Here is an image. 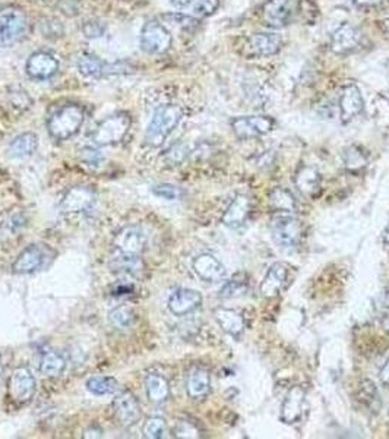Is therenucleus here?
<instances>
[{"mask_svg": "<svg viewBox=\"0 0 389 439\" xmlns=\"http://www.w3.org/2000/svg\"><path fill=\"white\" fill-rule=\"evenodd\" d=\"M183 117V110L176 104H164L160 106L150 121V125L145 132L143 142L150 148H158L165 139L170 136Z\"/></svg>", "mask_w": 389, "mask_h": 439, "instance_id": "obj_1", "label": "nucleus"}, {"mask_svg": "<svg viewBox=\"0 0 389 439\" xmlns=\"http://www.w3.org/2000/svg\"><path fill=\"white\" fill-rule=\"evenodd\" d=\"M85 112L78 104H66L57 109L47 120V129L56 141H66L75 136L84 125Z\"/></svg>", "mask_w": 389, "mask_h": 439, "instance_id": "obj_2", "label": "nucleus"}, {"mask_svg": "<svg viewBox=\"0 0 389 439\" xmlns=\"http://www.w3.org/2000/svg\"><path fill=\"white\" fill-rule=\"evenodd\" d=\"M27 31L28 19L21 8L6 6L0 9V45H15L27 36Z\"/></svg>", "mask_w": 389, "mask_h": 439, "instance_id": "obj_3", "label": "nucleus"}, {"mask_svg": "<svg viewBox=\"0 0 389 439\" xmlns=\"http://www.w3.org/2000/svg\"><path fill=\"white\" fill-rule=\"evenodd\" d=\"M131 125L132 120L128 113L125 112L114 113L106 117L103 121H100V125L95 128L91 139L94 143L102 146L119 143L128 135Z\"/></svg>", "mask_w": 389, "mask_h": 439, "instance_id": "obj_4", "label": "nucleus"}, {"mask_svg": "<svg viewBox=\"0 0 389 439\" xmlns=\"http://www.w3.org/2000/svg\"><path fill=\"white\" fill-rule=\"evenodd\" d=\"M299 0H266L262 6V19L271 28H284L296 19Z\"/></svg>", "mask_w": 389, "mask_h": 439, "instance_id": "obj_5", "label": "nucleus"}, {"mask_svg": "<svg viewBox=\"0 0 389 439\" xmlns=\"http://www.w3.org/2000/svg\"><path fill=\"white\" fill-rule=\"evenodd\" d=\"M173 44L170 31L157 21H148L141 31V47L145 53L163 55Z\"/></svg>", "mask_w": 389, "mask_h": 439, "instance_id": "obj_6", "label": "nucleus"}, {"mask_svg": "<svg viewBox=\"0 0 389 439\" xmlns=\"http://www.w3.org/2000/svg\"><path fill=\"white\" fill-rule=\"evenodd\" d=\"M35 385L33 372L26 366H19V368L13 369L9 379V399L18 406L30 403L35 394Z\"/></svg>", "mask_w": 389, "mask_h": 439, "instance_id": "obj_7", "label": "nucleus"}, {"mask_svg": "<svg viewBox=\"0 0 389 439\" xmlns=\"http://www.w3.org/2000/svg\"><path fill=\"white\" fill-rule=\"evenodd\" d=\"M231 128L237 138L251 139L273 132L275 120L270 116H241L231 120Z\"/></svg>", "mask_w": 389, "mask_h": 439, "instance_id": "obj_8", "label": "nucleus"}, {"mask_svg": "<svg viewBox=\"0 0 389 439\" xmlns=\"http://www.w3.org/2000/svg\"><path fill=\"white\" fill-rule=\"evenodd\" d=\"M271 232L273 239L275 240L277 245L288 249V248H296L299 245L303 233V226L299 218L285 215L274 220Z\"/></svg>", "mask_w": 389, "mask_h": 439, "instance_id": "obj_9", "label": "nucleus"}, {"mask_svg": "<svg viewBox=\"0 0 389 439\" xmlns=\"http://www.w3.org/2000/svg\"><path fill=\"white\" fill-rule=\"evenodd\" d=\"M113 246L119 255L142 256L145 248H147V236L138 226H128L114 236Z\"/></svg>", "mask_w": 389, "mask_h": 439, "instance_id": "obj_10", "label": "nucleus"}, {"mask_svg": "<svg viewBox=\"0 0 389 439\" xmlns=\"http://www.w3.org/2000/svg\"><path fill=\"white\" fill-rule=\"evenodd\" d=\"M363 44V33L350 22H344L331 36V48L336 55H351Z\"/></svg>", "mask_w": 389, "mask_h": 439, "instance_id": "obj_11", "label": "nucleus"}, {"mask_svg": "<svg viewBox=\"0 0 389 439\" xmlns=\"http://www.w3.org/2000/svg\"><path fill=\"white\" fill-rule=\"evenodd\" d=\"M111 406L116 421L125 428L135 426L142 418L141 404L131 391H124L117 394Z\"/></svg>", "mask_w": 389, "mask_h": 439, "instance_id": "obj_12", "label": "nucleus"}, {"mask_svg": "<svg viewBox=\"0 0 389 439\" xmlns=\"http://www.w3.org/2000/svg\"><path fill=\"white\" fill-rule=\"evenodd\" d=\"M28 77L37 81H45L53 78L59 70V60L48 52H34L27 60Z\"/></svg>", "mask_w": 389, "mask_h": 439, "instance_id": "obj_13", "label": "nucleus"}, {"mask_svg": "<svg viewBox=\"0 0 389 439\" xmlns=\"http://www.w3.org/2000/svg\"><path fill=\"white\" fill-rule=\"evenodd\" d=\"M95 201L92 189L85 186H75L69 189L59 204L62 214H78L89 210Z\"/></svg>", "mask_w": 389, "mask_h": 439, "instance_id": "obj_14", "label": "nucleus"}, {"mask_svg": "<svg viewBox=\"0 0 389 439\" xmlns=\"http://www.w3.org/2000/svg\"><path fill=\"white\" fill-rule=\"evenodd\" d=\"M202 305L201 293L192 288H179L168 299V309L176 316H185Z\"/></svg>", "mask_w": 389, "mask_h": 439, "instance_id": "obj_15", "label": "nucleus"}, {"mask_svg": "<svg viewBox=\"0 0 389 439\" xmlns=\"http://www.w3.org/2000/svg\"><path fill=\"white\" fill-rule=\"evenodd\" d=\"M192 265H193L194 273L198 274V277L208 283L221 281L227 274L226 266L211 254L198 255L193 259Z\"/></svg>", "mask_w": 389, "mask_h": 439, "instance_id": "obj_16", "label": "nucleus"}, {"mask_svg": "<svg viewBox=\"0 0 389 439\" xmlns=\"http://www.w3.org/2000/svg\"><path fill=\"white\" fill-rule=\"evenodd\" d=\"M364 109V100L361 91L357 85L350 84L343 88L341 97H339V112H341V121L347 124V121L353 120L356 116H358Z\"/></svg>", "mask_w": 389, "mask_h": 439, "instance_id": "obj_17", "label": "nucleus"}, {"mask_svg": "<svg viewBox=\"0 0 389 439\" xmlns=\"http://www.w3.org/2000/svg\"><path fill=\"white\" fill-rule=\"evenodd\" d=\"M44 249L38 245H31L18 255L12 265V271L15 274H33L44 265Z\"/></svg>", "mask_w": 389, "mask_h": 439, "instance_id": "obj_18", "label": "nucleus"}, {"mask_svg": "<svg viewBox=\"0 0 389 439\" xmlns=\"http://www.w3.org/2000/svg\"><path fill=\"white\" fill-rule=\"evenodd\" d=\"M305 391L300 386L291 388L287 397L284 399L283 407H281V419L285 423H296L305 411Z\"/></svg>", "mask_w": 389, "mask_h": 439, "instance_id": "obj_19", "label": "nucleus"}, {"mask_svg": "<svg viewBox=\"0 0 389 439\" xmlns=\"http://www.w3.org/2000/svg\"><path fill=\"white\" fill-rule=\"evenodd\" d=\"M251 52L256 56H274L283 47V38L277 33H256L249 38Z\"/></svg>", "mask_w": 389, "mask_h": 439, "instance_id": "obj_20", "label": "nucleus"}, {"mask_svg": "<svg viewBox=\"0 0 389 439\" xmlns=\"http://www.w3.org/2000/svg\"><path fill=\"white\" fill-rule=\"evenodd\" d=\"M288 270L287 266L281 262H275L271 265V268L266 273L263 281L259 286V291L263 298H274L281 291L284 287V283L287 280Z\"/></svg>", "mask_w": 389, "mask_h": 439, "instance_id": "obj_21", "label": "nucleus"}, {"mask_svg": "<svg viewBox=\"0 0 389 439\" xmlns=\"http://www.w3.org/2000/svg\"><path fill=\"white\" fill-rule=\"evenodd\" d=\"M251 208H252L251 200L245 197V195H237L223 215V224L231 229H237L241 224H245L246 218L249 217Z\"/></svg>", "mask_w": 389, "mask_h": 439, "instance_id": "obj_22", "label": "nucleus"}, {"mask_svg": "<svg viewBox=\"0 0 389 439\" xmlns=\"http://www.w3.org/2000/svg\"><path fill=\"white\" fill-rule=\"evenodd\" d=\"M186 391L192 400H204L211 391V376L207 369H193L186 381Z\"/></svg>", "mask_w": 389, "mask_h": 439, "instance_id": "obj_23", "label": "nucleus"}, {"mask_svg": "<svg viewBox=\"0 0 389 439\" xmlns=\"http://www.w3.org/2000/svg\"><path fill=\"white\" fill-rule=\"evenodd\" d=\"M215 320L227 334L233 337H240L245 331V320L240 313H237L233 309H226V308H218L214 312Z\"/></svg>", "mask_w": 389, "mask_h": 439, "instance_id": "obj_24", "label": "nucleus"}, {"mask_svg": "<svg viewBox=\"0 0 389 439\" xmlns=\"http://www.w3.org/2000/svg\"><path fill=\"white\" fill-rule=\"evenodd\" d=\"M38 148V136L34 132H23L13 138L9 145V156L12 158H28Z\"/></svg>", "mask_w": 389, "mask_h": 439, "instance_id": "obj_25", "label": "nucleus"}, {"mask_svg": "<svg viewBox=\"0 0 389 439\" xmlns=\"http://www.w3.org/2000/svg\"><path fill=\"white\" fill-rule=\"evenodd\" d=\"M145 388H147V396L151 403L163 404L170 397V385L167 379L158 374H150L145 379Z\"/></svg>", "mask_w": 389, "mask_h": 439, "instance_id": "obj_26", "label": "nucleus"}, {"mask_svg": "<svg viewBox=\"0 0 389 439\" xmlns=\"http://www.w3.org/2000/svg\"><path fill=\"white\" fill-rule=\"evenodd\" d=\"M77 67L85 78H102L106 75V63L91 53L81 55L78 58Z\"/></svg>", "mask_w": 389, "mask_h": 439, "instance_id": "obj_27", "label": "nucleus"}, {"mask_svg": "<svg viewBox=\"0 0 389 439\" xmlns=\"http://www.w3.org/2000/svg\"><path fill=\"white\" fill-rule=\"evenodd\" d=\"M109 321L116 330L128 331V330L133 328V325L136 323V313H135L132 306L120 305L110 312Z\"/></svg>", "mask_w": 389, "mask_h": 439, "instance_id": "obj_28", "label": "nucleus"}, {"mask_svg": "<svg viewBox=\"0 0 389 439\" xmlns=\"http://www.w3.org/2000/svg\"><path fill=\"white\" fill-rule=\"evenodd\" d=\"M295 182L297 189L305 195V197H310V195H313L319 189L321 175L312 167H303L297 172Z\"/></svg>", "mask_w": 389, "mask_h": 439, "instance_id": "obj_29", "label": "nucleus"}, {"mask_svg": "<svg viewBox=\"0 0 389 439\" xmlns=\"http://www.w3.org/2000/svg\"><path fill=\"white\" fill-rule=\"evenodd\" d=\"M66 368L65 357L57 352H47L40 362V372L47 378H56L63 374Z\"/></svg>", "mask_w": 389, "mask_h": 439, "instance_id": "obj_30", "label": "nucleus"}, {"mask_svg": "<svg viewBox=\"0 0 389 439\" xmlns=\"http://www.w3.org/2000/svg\"><path fill=\"white\" fill-rule=\"evenodd\" d=\"M110 266L114 273L124 274V276H139L143 271V262L141 256L117 255L111 261Z\"/></svg>", "mask_w": 389, "mask_h": 439, "instance_id": "obj_31", "label": "nucleus"}, {"mask_svg": "<svg viewBox=\"0 0 389 439\" xmlns=\"http://www.w3.org/2000/svg\"><path fill=\"white\" fill-rule=\"evenodd\" d=\"M270 205H271V208H274L277 211H284V212H293L297 207L293 195H291L284 188H275L271 192Z\"/></svg>", "mask_w": 389, "mask_h": 439, "instance_id": "obj_32", "label": "nucleus"}, {"mask_svg": "<svg viewBox=\"0 0 389 439\" xmlns=\"http://www.w3.org/2000/svg\"><path fill=\"white\" fill-rule=\"evenodd\" d=\"M119 384L111 376H94L88 379L87 388L88 391L95 396H109L113 394L117 389Z\"/></svg>", "mask_w": 389, "mask_h": 439, "instance_id": "obj_33", "label": "nucleus"}, {"mask_svg": "<svg viewBox=\"0 0 389 439\" xmlns=\"http://www.w3.org/2000/svg\"><path fill=\"white\" fill-rule=\"evenodd\" d=\"M8 100L9 104L18 110V112H27L31 109V106L34 104L33 97L28 94L27 90H23L21 87H11L8 91Z\"/></svg>", "mask_w": 389, "mask_h": 439, "instance_id": "obj_34", "label": "nucleus"}, {"mask_svg": "<svg viewBox=\"0 0 389 439\" xmlns=\"http://www.w3.org/2000/svg\"><path fill=\"white\" fill-rule=\"evenodd\" d=\"M167 433V423L160 416L148 418L142 426V435L147 439H160Z\"/></svg>", "mask_w": 389, "mask_h": 439, "instance_id": "obj_35", "label": "nucleus"}, {"mask_svg": "<svg viewBox=\"0 0 389 439\" xmlns=\"http://www.w3.org/2000/svg\"><path fill=\"white\" fill-rule=\"evenodd\" d=\"M248 290V278L246 277H234L229 283L224 284V287L220 291V296L224 299H233L237 296H241L243 293Z\"/></svg>", "mask_w": 389, "mask_h": 439, "instance_id": "obj_36", "label": "nucleus"}, {"mask_svg": "<svg viewBox=\"0 0 389 439\" xmlns=\"http://www.w3.org/2000/svg\"><path fill=\"white\" fill-rule=\"evenodd\" d=\"M218 8H220V0H194L193 5L190 6V13L198 19L207 18L214 15Z\"/></svg>", "mask_w": 389, "mask_h": 439, "instance_id": "obj_37", "label": "nucleus"}, {"mask_svg": "<svg viewBox=\"0 0 389 439\" xmlns=\"http://www.w3.org/2000/svg\"><path fill=\"white\" fill-rule=\"evenodd\" d=\"M40 31H41V34L45 38H52V40H56V38L62 37L63 33H65L60 21H57L55 18H45V19H43L41 23H40Z\"/></svg>", "mask_w": 389, "mask_h": 439, "instance_id": "obj_38", "label": "nucleus"}, {"mask_svg": "<svg viewBox=\"0 0 389 439\" xmlns=\"http://www.w3.org/2000/svg\"><path fill=\"white\" fill-rule=\"evenodd\" d=\"M187 154H189V150H187L186 143H176L164 154V161L168 166H179L185 161Z\"/></svg>", "mask_w": 389, "mask_h": 439, "instance_id": "obj_39", "label": "nucleus"}, {"mask_svg": "<svg viewBox=\"0 0 389 439\" xmlns=\"http://www.w3.org/2000/svg\"><path fill=\"white\" fill-rule=\"evenodd\" d=\"M80 160L85 166L97 168V167H100L103 164L104 156L102 154L100 150H95V148H92V146H87V148L80 151Z\"/></svg>", "mask_w": 389, "mask_h": 439, "instance_id": "obj_40", "label": "nucleus"}, {"mask_svg": "<svg viewBox=\"0 0 389 439\" xmlns=\"http://www.w3.org/2000/svg\"><path fill=\"white\" fill-rule=\"evenodd\" d=\"M153 193L155 197L165 200V201H176L182 197V190L175 186V185H168V183H163L158 186L153 188Z\"/></svg>", "mask_w": 389, "mask_h": 439, "instance_id": "obj_41", "label": "nucleus"}, {"mask_svg": "<svg viewBox=\"0 0 389 439\" xmlns=\"http://www.w3.org/2000/svg\"><path fill=\"white\" fill-rule=\"evenodd\" d=\"M82 33L87 38H100L106 33V23L99 19L87 21L82 27Z\"/></svg>", "mask_w": 389, "mask_h": 439, "instance_id": "obj_42", "label": "nucleus"}, {"mask_svg": "<svg viewBox=\"0 0 389 439\" xmlns=\"http://www.w3.org/2000/svg\"><path fill=\"white\" fill-rule=\"evenodd\" d=\"M361 399L363 397H368V401H366V406L368 407H371V408H373V411H379V410H376V404L378 406H380L379 404V393L376 391V388H375V385L372 384V382H366L364 384L363 386H361V396H360Z\"/></svg>", "mask_w": 389, "mask_h": 439, "instance_id": "obj_43", "label": "nucleus"}, {"mask_svg": "<svg viewBox=\"0 0 389 439\" xmlns=\"http://www.w3.org/2000/svg\"><path fill=\"white\" fill-rule=\"evenodd\" d=\"M364 164H366V157H364L363 153H360L357 148H354V146H351V148L346 153V166L351 170H356L363 167Z\"/></svg>", "mask_w": 389, "mask_h": 439, "instance_id": "obj_44", "label": "nucleus"}, {"mask_svg": "<svg viewBox=\"0 0 389 439\" xmlns=\"http://www.w3.org/2000/svg\"><path fill=\"white\" fill-rule=\"evenodd\" d=\"M175 436L176 438H198L199 435H198V429L194 428L190 422L182 421L176 425Z\"/></svg>", "mask_w": 389, "mask_h": 439, "instance_id": "obj_45", "label": "nucleus"}, {"mask_svg": "<svg viewBox=\"0 0 389 439\" xmlns=\"http://www.w3.org/2000/svg\"><path fill=\"white\" fill-rule=\"evenodd\" d=\"M5 229L8 233H16L19 232L23 226H26V220H23L22 215H9L8 220L5 222Z\"/></svg>", "mask_w": 389, "mask_h": 439, "instance_id": "obj_46", "label": "nucleus"}, {"mask_svg": "<svg viewBox=\"0 0 389 439\" xmlns=\"http://www.w3.org/2000/svg\"><path fill=\"white\" fill-rule=\"evenodd\" d=\"M351 2L358 6V8H375L378 5H380L383 0H351Z\"/></svg>", "mask_w": 389, "mask_h": 439, "instance_id": "obj_47", "label": "nucleus"}, {"mask_svg": "<svg viewBox=\"0 0 389 439\" xmlns=\"http://www.w3.org/2000/svg\"><path fill=\"white\" fill-rule=\"evenodd\" d=\"M84 438H87V439L88 438H103V430L100 428H97V426H91L89 429L85 430Z\"/></svg>", "mask_w": 389, "mask_h": 439, "instance_id": "obj_48", "label": "nucleus"}, {"mask_svg": "<svg viewBox=\"0 0 389 439\" xmlns=\"http://www.w3.org/2000/svg\"><path fill=\"white\" fill-rule=\"evenodd\" d=\"M194 0H172V5L177 9H186L193 5Z\"/></svg>", "mask_w": 389, "mask_h": 439, "instance_id": "obj_49", "label": "nucleus"}, {"mask_svg": "<svg viewBox=\"0 0 389 439\" xmlns=\"http://www.w3.org/2000/svg\"><path fill=\"white\" fill-rule=\"evenodd\" d=\"M380 379H382L383 384L389 385V360L385 363V366H383L382 371H380Z\"/></svg>", "mask_w": 389, "mask_h": 439, "instance_id": "obj_50", "label": "nucleus"}, {"mask_svg": "<svg viewBox=\"0 0 389 439\" xmlns=\"http://www.w3.org/2000/svg\"><path fill=\"white\" fill-rule=\"evenodd\" d=\"M382 325H383L385 331H388V332H389V313L383 316V320H382Z\"/></svg>", "mask_w": 389, "mask_h": 439, "instance_id": "obj_51", "label": "nucleus"}, {"mask_svg": "<svg viewBox=\"0 0 389 439\" xmlns=\"http://www.w3.org/2000/svg\"><path fill=\"white\" fill-rule=\"evenodd\" d=\"M382 28H383V31L389 36V18H386V19L382 21Z\"/></svg>", "mask_w": 389, "mask_h": 439, "instance_id": "obj_52", "label": "nucleus"}, {"mask_svg": "<svg viewBox=\"0 0 389 439\" xmlns=\"http://www.w3.org/2000/svg\"><path fill=\"white\" fill-rule=\"evenodd\" d=\"M382 236H383V242L386 243V245H389V226L383 230V233H382Z\"/></svg>", "mask_w": 389, "mask_h": 439, "instance_id": "obj_53", "label": "nucleus"}, {"mask_svg": "<svg viewBox=\"0 0 389 439\" xmlns=\"http://www.w3.org/2000/svg\"><path fill=\"white\" fill-rule=\"evenodd\" d=\"M385 303H386V306H389V291L386 293V296H385Z\"/></svg>", "mask_w": 389, "mask_h": 439, "instance_id": "obj_54", "label": "nucleus"}, {"mask_svg": "<svg viewBox=\"0 0 389 439\" xmlns=\"http://www.w3.org/2000/svg\"><path fill=\"white\" fill-rule=\"evenodd\" d=\"M2 374H4V369H2V364H0V381H2Z\"/></svg>", "mask_w": 389, "mask_h": 439, "instance_id": "obj_55", "label": "nucleus"}]
</instances>
